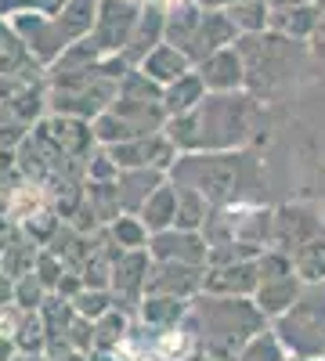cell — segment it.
<instances>
[{"instance_id":"cell-1","label":"cell","mask_w":325,"mask_h":361,"mask_svg":"<svg viewBox=\"0 0 325 361\" xmlns=\"http://www.w3.org/2000/svg\"><path fill=\"white\" fill-rule=\"evenodd\" d=\"M257 102L250 94H206L192 112L166 119V137L185 152H231L253 137Z\"/></svg>"},{"instance_id":"cell-2","label":"cell","mask_w":325,"mask_h":361,"mask_svg":"<svg viewBox=\"0 0 325 361\" xmlns=\"http://www.w3.org/2000/svg\"><path fill=\"white\" fill-rule=\"evenodd\" d=\"M173 185L199 188L214 206L253 202L260 192V166L253 156L231 148V152H185L170 166Z\"/></svg>"},{"instance_id":"cell-3","label":"cell","mask_w":325,"mask_h":361,"mask_svg":"<svg viewBox=\"0 0 325 361\" xmlns=\"http://www.w3.org/2000/svg\"><path fill=\"white\" fill-rule=\"evenodd\" d=\"M188 325L214 361H235V354L257 333H264V311L257 307V300L250 304L246 296L206 293L188 307Z\"/></svg>"},{"instance_id":"cell-4","label":"cell","mask_w":325,"mask_h":361,"mask_svg":"<svg viewBox=\"0 0 325 361\" xmlns=\"http://www.w3.org/2000/svg\"><path fill=\"white\" fill-rule=\"evenodd\" d=\"M275 336L297 357L325 354V289H321V282H311L307 289H300L297 304L286 314H278Z\"/></svg>"},{"instance_id":"cell-5","label":"cell","mask_w":325,"mask_h":361,"mask_svg":"<svg viewBox=\"0 0 325 361\" xmlns=\"http://www.w3.org/2000/svg\"><path fill=\"white\" fill-rule=\"evenodd\" d=\"M109 156L116 159L120 170H166L177 159V145L166 134H145L134 141H120V145H105Z\"/></svg>"},{"instance_id":"cell-6","label":"cell","mask_w":325,"mask_h":361,"mask_svg":"<svg viewBox=\"0 0 325 361\" xmlns=\"http://www.w3.org/2000/svg\"><path fill=\"white\" fill-rule=\"evenodd\" d=\"M206 282V267L202 264H177V260H156L145 282V296H195Z\"/></svg>"},{"instance_id":"cell-7","label":"cell","mask_w":325,"mask_h":361,"mask_svg":"<svg viewBox=\"0 0 325 361\" xmlns=\"http://www.w3.org/2000/svg\"><path fill=\"white\" fill-rule=\"evenodd\" d=\"M321 235H325L321 217H314L307 206H286V209L275 214V238H271V246L293 257L300 246L314 243V238H321Z\"/></svg>"},{"instance_id":"cell-8","label":"cell","mask_w":325,"mask_h":361,"mask_svg":"<svg viewBox=\"0 0 325 361\" xmlns=\"http://www.w3.org/2000/svg\"><path fill=\"white\" fill-rule=\"evenodd\" d=\"M149 253L156 260H177V264H210V243L199 231L185 228H166L149 238Z\"/></svg>"},{"instance_id":"cell-9","label":"cell","mask_w":325,"mask_h":361,"mask_svg":"<svg viewBox=\"0 0 325 361\" xmlns=\"http://www.w3.org/2000/svg\"><path fill=\"white\" fill-rule=\"evenodd\" d=\"M260 286V267L253 260H235V264H210L206 271V293H221V296H250Z\"/></svg>"},{"instance_id":"cell-10","label":"cell","mask_w":325,"mask_h":361,"mask_svg":"<svg viewBox=\"0 0 325 361\" xmlns=\"http://www.w3.org/2000/svg\"><path fill=\"white\" fill-rule=\"evenodd\" d=\"M149 250H127L112 260V296H116V307L130 304L145 293V282H149Z\"/></svg>"},{"instance_id":"cell-11","label":"cell","mask_w":325,"mask_h":361,"mask_svg":"<svg viewBox=\"0 0 325 361\" xmlns=\"http://www.w3.org/2000/svg\"><path fill=\"white\" fill-rule=\"evenodd\" d=\"M134 25H137V15L130 4H120V0H109L102 8V18H98V29H94V44L98 51H120L130 44L134 37Z\"/></svg>"},{"instance_id":"cell-12","label":"cell","mask_w":325,"mask_h":361,"mask_svg":"<svg viewBox=\"0 0 325 361\" xmlns=\"http://www.w3.org/2000/svg\"><path fill=\"white\" fill-rule=\"evenodd\" d=\"M297 296H300V275L297 271H278V275H260V286L253 293L257 300V307L264 314H286L293 304H297Z\"/></svg>"},{"instance_id":"cell-13","label":"cell","mask_w":325,"mask_h":361,"mask_svg":"<svg viewBox=\"0 0 325 361\" xmlns=\"http://www.w3.org/2000/svg\"><path fill=\"white\" fill-rule=\"evenodd\" d=\"M40 130H44L58 148H62L66 156H73V159L87 156L91 141H98V137H94V123H87V119H80V116H62V112H54Z\"/></svg>"},{"instance_id":"cell-14","label":"cell","mask_w":325,"mask_h":361,"mask_svg":"<svg viewBox=\"0 0 325 361\" xmlns=\"http://www.w3.org/2000/svg\"><path fill=\"white\" fill-rule=\"evenodd\" d=\"M199 76H202L206 90H214V94L239 90L246 83V62L235 51H214L199 62Z\"/></svg>"},{"instance_id":"cell-15","label":"cell","mask_w":325,"mask_h":361,"mask_svg":"<svg viewBox=\"0 0 325 361\" xmlns=\"http://www.w3.org/2000/svg\"><path fill=\"white\" fill-rule=\"evenodd\" d=\"M188 66H192V58L181 47H173V44H159L156 51H149V54L141 58V73L149 76V80H156L159 87L173 83L177 76H185Z\"/></svg>"},{"instance_id":"cell-16","label":"cell","mask_w":325,"mask_h":361,"mask_svg":"<svg viewBox=\"0 0 325 361\" xmlns=\"http://www.w3.org/2000/svg\"><path fill=\"white\" fill-rule=\"evenodd\" d=\"M159 185H163V170H120V177H116V195H120L123 209H134L137 214Z\"/></svg>"},{"instance_id":"cell-17","label":"cell","mask_w":325,"mask_h":361,"mask_svg":"<svg viewBox=\"0 0 325 361\" xmlns=\"http://www.w3.org/2000/svg\"><path fill=\"white\" fill-rule=\"evenodd\" d=\"M206 94H210V90H206L202 76H199V73H185V76H177L173 83L163 87V109H166V116H185V112H192Z\"/></svg>"},{"instance_id":"cell-18","label":"cell","mask_w":325,"mask_h":361,"mask_svg":"<svg viewBox=\"0 0 325 361\" xmlns=\"http://www.w3.org/2000/svg\"><path fill=\"white\" fill-rule=\"evenodd\" d=\"M137 217L145 221V228H149L152 235L173 228L177 224V185H166L163 180V185L149 195V202L137 209Z\"/></svg>"},{"instance_id":"cell-19","label":"cell","mask_w":325,"mask_h":361,"mask_svg":"<svg viewBox=\"0 0 325 361\" xmlns=\"http://www.w3.org/2000/svg\"><path fill=\"white\" fill-rule=\"evenodd\" d=\"M214 214V202L206 199L199 188L188 185H177V224L173 228H185V231H202L206 217Z\"/></svg>"},{"instance_id":"cell-20","label":"cell","mask_w":325,"mask_h":361,"mask_svg":"<svg viewBox=\"0 0 325 361\" xmlns=\"http://www.w3.org/2000/svg\"><path fill=\"white\" fill-rule=\"evenodd\" d=\"M141 318L149 329H173L181 318H188V307L181 296H145L141 300Z\"/></svg>"},{"instance_id":"cell-21","label":"cell","mask_w":325,"mask_h":361,"mask_svg":"<svg viewBox=\"0 0 325 361\" xmlns=\"http://www.w3.org/2000/svg\"><path fill=\"white\" fill-rule=\"evenodd\" d=\"M109 238L120 250H149V228L141 217H116L109 228Z\"/></svg>"},{"instance_id":"cell-22","label":"cell","mask_w":325,"mask_h":361,"mask_svg":"<svg viewBox=\"0 0 325 361\" xmlns=\"http://www.w3.org/2000/svg\"><path fill=\"white\" fill-rule=\"evenodd\" d=\"M293 267H297V275L304 282H321L325 279V243L321 238H314V243H307L293 253Z\"/></svg>"},{"instance_id":"cell-23","label":"cell","mask_w":325,"mask_h":361,"mask_svg":"<svg viewBox=\"0 0 325 361\" xmlns=\"http://www.w3.org/2000/svg\"><path fill=\"white\" fill-rule=\"evenodd\" d=\"M73 304H76V314L98 322L102 314H109V311L116 307V296L105 293V289H80V293L73 296Z\"/></svg>"},{"instance_id":"cell-24","label":"cell","mask_w":325,"mask_h":361,"mask_svg":"<svg viewBox=\"0 0 325 361\" xmlns=\"http://www.w3.org/2000/svg\"><path fill=\"white\" fill-rule=\"evenodd\" d=\"M235 361H286L282 357V340L268 336V333H257L239 354H235Z\"/></svg>"},{"instance_id":"cell-25","label":"cell","mask_w":325,"mask_h":361,"mask_svg":"<svg viewBox=\"0 0 325 361\" xmlns=\"http://www.w3.org/2000/svg\"><path fill=\"white\" fill-rule=\"evenodd\" d=\"M127 340V322L116 314V307L109 311V314H102L98 318V325H94V343L98 347H112V350H120V343Z\"/></svg>"},{"instance_id":"cell-26","label":"cell","mask_w":325,"mask_h":361,"mask_svg":"<svg viewBox=\"0 0 325 361\" xmlns=\"http://www.w3.org/2000/svg\"><path fill=\"white\" fill-rule=\"evenodd\" d=\"M44 293H47L44 279L37 275V271H29V275H22V279L15 282V304H22L25 311H33V307L44 304Z\"/></svg>"},{"instance_id":"cell-27","label":"cell","mask_w":325,"mask_h":361,"mask_svg":"<svg viewBox=\"0 0 325 361\" xmlns=\"http://www.w3.org/2000/svg\"><path fill=\"white\" fill-rule=\"evenodd\" d=\"M87 173H91V180H116L120 177V166H116V159L109 156V148H105L102 156L87 159Z\"/></svg>"},{"instance_id":"cell-28","label":"cell","mask_w":325,"mask_h":361,"mask_svg":"<svg viewBox=\"0 0 325 361\" xmlns=\"http://www.w3.org/2000/svg\"><path fill=\"white\" fill-rule=\"evenodd\" d=\"M289 15H293V18L278 22V25L286 29V33H297V37H304L307 29L314 25V18H311V11H307V8H297V11H289Z\"/></svg>"},{"instance_id":"cell-29","label":"cell","mask_w":325,"mask_h":361,"mask_svg":"<svg viewBox=\"0 0 325 361\" xmlns=\"http://www.w3.org/2000/svg\"><path fill=\"white\" fill-rule=\"evenodd\" d=\"M15 282L18 279H11L8 271H0V307H8L11 300H15Z\"/></svg>"},{"instance_id":"cell-30","label":"cell","mask_w":325,"mask_h":361,"mask_svg":"<svg viewBox=\"0 0 325 361\" xmlns=\"http://www.w3.org/2000/svg\"><path fill=\"white\" fill-rule=\"evenodd\" d=\"M15 361H40V357H15Z\"/></svg>"},{"instance_id":"cell-31","label":"cell","mask_w":325,"mask_h":361,"mask_svg":"<svg viewBox=\"0 0 325 361\" xmlns=\"http://www.w3.org/2000/svg\"><path fill=\"white\" fill-rule=\"evenodd\" d=\"M289 361H314V357H289Z\"/></svg>"}]
</instances>
